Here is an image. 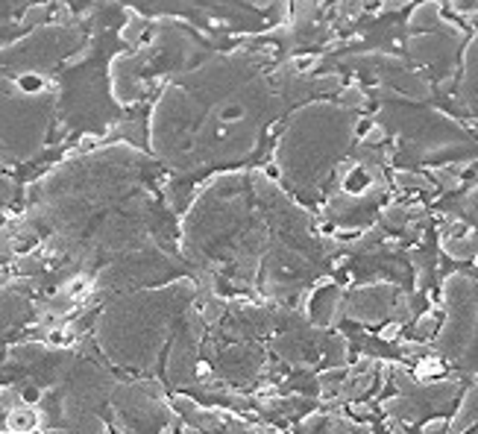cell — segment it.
<instances>
[{
  "instance_id": "6da1fadb",
  "label": "cell",
  "mask_w": 478,
  "mask_h": 434,
  "mask_svg": "<svg viewBox=\"0 0 478 434\" xmlns=\"http://www.w3.org/2000/svg\"><path fill=\"white\" fill-rule=\"evenodd\" d=\"M271 53L208 59L165 97L159 150L182 173L250 162L273 133L290 97L267 70Z\"/></svg>"
},
{
  "instance_id": "7a4b0ae2",
  "label": "cell",
  "mask_w": 478,
  "mask_h": 434,
  "mask_svg": "<svg viewBox=\"0 0 478 434\" xmlns=\"http://www.w3.org/2000/svg\"><path fill=\"white\" fill-rule=\"evenodd\" d=\"M358 115L344 103L311 100L290 115L276 141V168L290 191L323 194L355 144Z\"/></svg>"
},
{
  "instance_id": "3957f363",
  "label": "cell",
  "mask_w": 478,
  "mask_h": 434,
  "mask_svg": "<svg viewBox=\"0 0 478 434\" xmlns=\"http://www.w3.org/2000/svg\"><path fill=\"white\" fill-rule=\"evenodd\" d=\"M446 323L437 335V352L449 361H466L478 344V285L464 273L443 282Z\"/></svg>"
},
{
  "instance_id": "277c9868",
  "label": "cell",
  "mask_w": 478,
  "mask_h": 434,
  "mask_svg": "<svg viewBox=\"0 0 478 434\" xmlns=\"http://www.w3.org/2000/svg\"><path fill=\"white\" fill-rule=\"evenodd\" d=\"M464 44V32L455 27V23H443L440 30H428V32H411L408 35V59L419 68L428 70H443L449 68L452 74L458 70V47Z\"/></svg>"
},
{
  "instance_id": "5b68a950",
  "label": "cell",
  "mask_w": 478,
  "mask_h": 434,
  "mask_svg": "<svg viewBox=\"0 0 478 434\" xmlns=\"http://www.w3.org/2000/svg\"><path fill=\"white\" fill-rule=\"evenodd\" d=\"M344 300H346L344 288L335 285L332 279H323V282H314L308 291H302L299 311L311 326L332 328L344 317Z\"/></svg>"
},
{
  "instance_id": "8992f818",
  "label": "cell",
  "mask_w": 478,
  "mask_h": 434,
  "mask_svg": "<svg viewBox=\"0 0 478 434\" xmlns=\"http://www.w3.org/2000/svg\"><path fill=\"white\" fill-rule=\"evenodd\" d=\"M396 300V288L388 285V282H379V285H361L353 288L344 300V317L355 323H381L384 317H391Z\"/></svg>"
},
{
  "instance_id": "52a82bcc",
  "label": "cell",
  "mask_w": 478,
  "mask_h": 434,
  "mask_svg": "<svg viewBox=\"0 0 478 434\" xmlns=\"http://www.w3.org/2000/svg\"><path fill=\"white\" fill-rule=\"evenodd\" d=\"M458 94L475 121H478V32L464 47L461 59V77H458Z\"/></svg>"
},
{
  "instance_id": "ba28073f",
  "label": "cell",
  "mask_w": 478,
  "mask_h": 434,
  "mask_svg": "<svg viewBox=\"0 0 478 434\" xmlns=\"http://www.w3.org/2000/svg\"><path fill=\"white\" fill-rule=\"evenodd\" d=\"M440 246L449 258H455V262H473V258H478V232L473 229L446 232L440 238Z\"/></svg>"
},
{
  "instance_id": "9c48e42d",
  "label": "cell",
  "mask_w": 478,
  "mask_h": 434,
  "mask_svg": "<svg viewBox=\"0 0 478 434\" xmlns=\"http://www.w3.org/2000/svg\"><path fill=\"white\" fill-rule=\"evenodd\" d=\"M473 426H478V382L464 393L458 411H455V417L449 420V431L452 434H464V431H470Z\"/></svg>"
},
{
  "instance_id": "30bf717a",
  "label": "cell",
  "mask_w": 478,
  "mask_h": 434,
  "mask_svg": "<svg viewBox=\"0 0 478 434\" xmlns=\"http://www.w3.org/2000/svg\"><path fill=\"white\" fill-rule=\"evenodd\" d=\"M440 0H423L419 6H414L411 18H408V27L414 32H428V30H440L443 23V15H440Z\"/></svg>"
},
{
  "instance_id": "8fae6325",
  "label": "cell",
  "mask_w": 478,
  "mask_h": 434,
  "mask_svg": "<svg viewBox=\"0 0 478 434\" xmlns=\"http://www.w3.org/2000/svg\"><path fill=\"white\" fill-rule=\"evenodd\" d=\"M411 220H414V208L400 206V203L384 206L381 211V226H388V229H405Z\"/></svg>"
},
{
  "instance_id": "7c38bea8",
  "label": "cell",
  "mask_w": 478,
  "mask_h": 434,
  "mask_svg": "<svg viewBox=\"0 0 478 434\" xmlns=\"http://www.w3.org/2000/svg\"><path fill=\"white\" fill-rule=\"evenodd\" d=\"M393 182L400 188H405V191H408V188H414V191H435V182H431L428 176L414 173V171H396Z\"/></svg>"
},
{
  "instance_id": "4fadbf2b",
  "label": "cell",
  "mask_w": 478,
  "mask_h": 434,
  "mask_svg": "<svg viewBox=\"0 0 478 434\" xmlns=\"http://www.w3.org/2000/svg\"><path fill=\"white\" fill-rule=\"evenodd\" d=\"M337 100H341L346 109L358 112V109H364V106H367V91L361 86H344L341 91H337Z\"/></svg>"
},
{
  "instance_id": "5bb4252c",
  "label": "cell",
  "mask_w": 478,
  "mask_h": 434,
  "mask_svg": "<svg viewBox=\"0 0 478 434\" xmlns=\"http://www.w3.org/2000/svg\"><path fill=\"white\" fill-rule=\"evenodd\" d=\"M435 332H437V311H426V314L414 323V335H417V337H431Z\"/></svg>"
},
{
  "instance_id": "9a60e30c",
  "label": "cell",
  "mask_w": 478,
  "mask_h": 434,
  "mask_svg": "<svg viewBox=\"0 0 478 434\" xmlns=\"http://www.w3.org/2000/svg\"><path fill=\"white\" fill-rule=\"evenodd\" d=\"M9 426H13L15 431H30L32 426H36V414H32L30 408L15 411V414H9Z\"/></svg>"
},
{
  "instance_id": "2e32d148",
  "label": "cell",
  "mask_w": 478,
  "mask_h": 434,
  "mask_svg": "<svg viewBox=\"0 0 478 434\" xmlns=\"http://www.w3.org/2000/svg\"><path fill=\"white\" fill-rule=\"evenodd\" d=\"M461 208L466 211V215H470V217H473V223H475V226H478V185L473 188V191H470V194H466V197H464V203H461Z\"/></svg>"
},
{
  "instance_id": "e0dca14e",
  "label": "cell",
  "mask_w": 478,
  "mask_h": 434,
  "mask_svg": "<svg viewBox=\"0 0 478 434\" xmlns=\"http://www.w3.org/2000/svg\"><path fill=\"white\" fill-rule=\"evenodd\" d=\"M446 431H449V420L446 417H435V420H428L423 426V434H446Z\"/></svg>"
},
{
  "instance_id": "ac0fdd59",
  "label": "cell",
  "mask_w": 478,
  "mask_h": 434,
  "mask_svg": "<svg viewBox=\"0 0 478 434\" xmlns=\"http://www.w3.org/2000/svg\"><path fill=\"white\" fill-rule=\"evenodd\" d=\"M400 349H402V356H423V352H426V346L423 344H414V340H402Z\"/></svg>"
},
{
  "instance_id": "d6986e66",
  "label": "cell",
  "mask_w": 478,
  "mask_h": 434,
  "mask_svg": "<svg viewBox=\"0 0 478 434\" xmlns=\"http://www.w3.org/2000/svg\"><path fill=\"white\" fill-rule=\"evenodd\" d=\"M400 328H402V323H396V320H393L391 326H384V328H381V335H379V337H381V340H396V335H400Z\"/></svg>"
},
{
  "instance_id": "ffe728a7",
  "label": "cell",
  "mask_w": 478,
  "mask_h": 434,
  "mask_svg": "<svg viewBox=\"0 0 478 434\" xmlns=\"http://www.w3.org/2000/svg\"><path fill=\"white\" fill-rule=\"evenodd\" d=\"M411 0H381V9H388V12H400V9H405Z\"/></svg>"
},
{
  "instance_id": "44dd1931",
  "label": "cell",
  "mask_w": 478,
  "mask_h": 434,
  "mask_svg": "<svg viewBox=\"0 0 478 434\" xmlns=\"http://www.w3.org/2000/svg\"><path fill=\"white\" fill-rule=\"evenodd\" d=\"M391 434H408V431L402 429V422H400V420H393V422H391Z\"/></svg>"
},
{
  "instance_id": "7402d4cb",
  "label": "cell",
  "mask_w": 478,
  "mask_h": 434,
  "mask_svg": "<svg viewBox=\"0 0 478 434\" xmlns=\"http://www.w3.org/2000/svg\"><path fill=\"white\" fill-rule=\"evenodd\" d=\"M355 434H376V431H372L370 426H358V431Z\"/></svg>"
},
{
  "instance_id": "603a6c76",
  "label": "cell",
  "mask_w": 478,
  "mask_h": 434,
  "mask_svg": "<svg viewBox=\"0 0 478 434\" xmlns=\"http://www.w3.org/2000/svg\"><path fill=\"white\" fill-rule=\"evenodd\" d=\"M165 434H170V431H165Z\"/></svg>"
}]
</instances>
